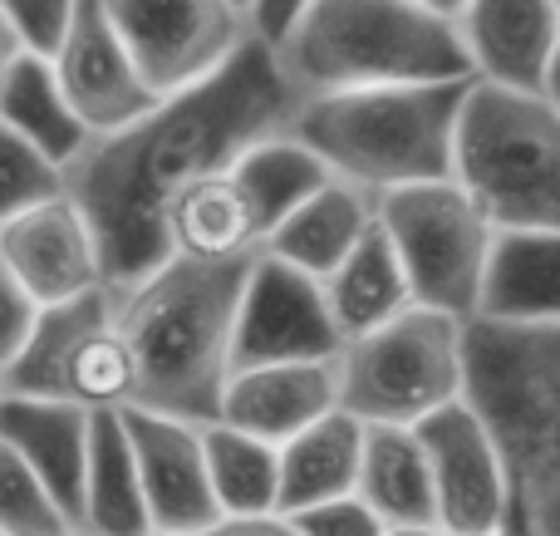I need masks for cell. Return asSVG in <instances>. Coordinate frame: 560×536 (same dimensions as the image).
I'll return each mask as SVG.
<instances>
[{
    "label": "cell",
    "mask_w": 560,
    "mask_h": 536,
    "mask_svg": "<svg viewBox=\"0 0 560 536\" xmlns=\"http://www.w3.org/2000/svg\"><path fill=\"white\" fill-rule=\"evenodd\" d=\"M104 10L158 98L207 79L252 35L236 0H104Z\"/></svg>",
    "instance_id": "obj_9"
},
{
    "label": "cell",
    "mask_w": 560,
    "mask_h": 536,
    "mask_svg": "<svg viewBox=\"0 0 560 536\" xmlns=\"http://www.w3.org/2000/svg\"><path fill=\"white\" fill-rule=\"evenodd\" d=\"M15 55H20V39L10 35V25H5V20H0V74H5V65H10V59H15Z\"/></svg>",
    "instance_id": "obj_37"
},
{
    "label": "cell",
    "mask_w": 560,
    "mask_h": 536,
    "mask_svg": "<svg viewBox=\"0 0 560 536\" xmlns=\"http://www.w3.org/2000/svg\"><path fill=\"white\" fill-rule=\"evenodd\" d=\"M79 532L84 536H148V508L138 488V463L118 409L89 413V458L84 498H79Z\"/></svg>",
    "instance_id": "obj_22"
},
{
    "label": "cell",
    "mask_w": 560,
    "mask_h": 536,
    "mask_svg": "<svg viewBox=\"0 0 560 536\" xmlns=\"http://www.w3.org/2000/svg\"><path fill=\"white\" fill-rule=\"evenodd\" d=\"M359 453H364V423L345 409H329L319 419H310L305 429H295L285 443H276L280 458L276 512L290 517V512L310 508V502L354 492Z\"/></svg>",
    "instance_id": "obj_20"
},
{
    "label": "cell",
    "mask_w": 560,
    "mask_h": 536,
    "mask_svg": "<svg viewBox=\"0 0 560 536\" xmlns=\"http://www.w3.org/2000/svg\"><path fill=\"white\" fill-rule=\"evenodd\" d=\"M0 266L35 295V305H55L104 286L94 232L65 193L0 222Z\"/></svg>",
    "instance_id": "obj_14"
},
{
    "label": "cell",
    "mask_w": 560,
    "mask_h": 536,
    "mask_svg": "<svg viewBox=\"0 0 560 536\" xmlns=\"http://www.w3.org/2000/svg\"><path fill=\"white\" fill-rule=\"evenodd\" d=\"M35 315H39L35 295H30L25 286H20L15 276L5 271V266H0V370H5V364L15 360V350L25 345Z\"/></svg>",
    "instance_id": "obj_32"
},
{
    "label": "cell",
    "mask_w": 560,
    "mask_h": 536,
    "mask_svg": "<svg viewBox=\"0 0 560 536\" xmlns=\"http://www.w3.org/2000/svg\"><path fill=\"white\" fill-rule=\"evenodd\" d=\"M271 49L300 94L472 74L457 25L418 0H310Z\"/></svg>",
    "instance_id": "obj_5"
},
{
    "label": "cell",
    "mask_w": 560,
    "mask_h": 536,
    "mask_svg": "<svg viewBox=\"0 0 560 536\" xmlns=\"http://www.w3.org/2000/svg\"><path fill=\"white\" fill-rule=\"evenodd\" d=\"M0 532L5 536H55L69 532V517L25 458L0 439Z\"/></svg>",
    "instance_id": "obj_28"
},
{
    "label": "cell",
    "mask_w": 560,
    "mask_h": 536,
    "mask_svg": "<svg viewBox=\"0 0 560 536\" xmlns=\"http://www.w3.org/2000/svg\"><path fill=\"white\" fill-rule=\"evenodd\" d=\"M232 173H236L242 193L252 197V207H256L261 242H266V232H271L280 217L300 202V197H310L319 183L335 177L305 143H300V138H290V133H271V138H261V143H252L232 163Z\"/></svg>",
    "instance_id": "obj_27"
},
{
    "label": "cell",
    "mask_w": 560,
    "mask_h": 536,
    "mask_svg": "<svg viewBox=\"0 0 560 536\" xmlns=\"http://www.w3.org/2000/svg\"><path fill=\"white\" fill-rule=\"evenodd\" d=\"M49 69L59 79V94L69 98V108L79 114V124L89 133H108V128L128 124V118L158 104V94L143 84L133 55H128V45L118 39L104 0H74L65 35L49 49Z\"/></svg>",
    "instance_id": "obj_12"
},
{
    "label": "cell",
    "mask_w": 560,
    "mask_h": 536,
    "mask_svg": "<svg viewBox=\"0 0 560 536\" xmlns=\"http://www.w3.org/2000/svg\"><path fill=\"white\" fill-rule=\"evenodd\" d=\"M305 5H310V0H246V25H252L256 39L276 45V39L295 25V15Z\"/></svg>",
    "instance_id": "obj_34"
},
{
    "label": "cell",
    "mask_w": 560,
    "mask_h": 536,
    "mask_svg": "<svg viewBox=\"0 0 560 536\" xmlns=\"http://www.w3.org/2000/svg\"><path fill=\"white\" fill-rule=\"evenodd\" d=\"M0 124L15 128L20 138H30V143L55 158L59 167H65L89 138V128L79 124L69 98L59 94L49 55H30V49H20L5 65V74H0Z\"/></svg>",
    "instance_id": "obj_25"
},
{
    "label": "cell",
    "mask_w": 560,
    "mask_h": 536,
    "mask_svg": "<svg viewBox=\"0 0 560 536\" xmlns=\"http://www.w3.org/2000/svg\"><path fill=\"white\" fill-rule=\"evenodd\" d=\"M384 536H447L438 522H398V527H384Z\"/></svg>",
    "instance_id": "obj_36"
},
{
    "label": "cell",
    "mask_w": 560,
    "mask_h": 536,
    "mask_svg": "<svg viewBox=\"0 0 560 536\" xmlns=\"http://www.w3.org/2000/svg\"><path fill=\"white\" fill-rule=\"evenodd\" d=\"M369 222H374V197H369L364 187L345 183V177H329V183H319L310 197H300L271 232H266L261 252L300 266L305 276L319 281V276L335 271L339 256L364 236Z\"/></svg>",
    "instance_id": "obj_19"
},
{
    "label": "cell",
    "mask_w": 560,
    "mask_h": 536,
    "mask_svg": "<svg viewBox=\"0 0 560 536\" xmlns=\"http://www.w3.org/2000/svg\"><path fill=\"white\" fill-rule=\"evenodd\" d=\"M472 321L560 325V226H497Z\"/></svg>",
    "instance_id": "obj_17"
},
{
    "label": "cell",
    "mask_w": 560,
    "mask_h": 536,
    "mask_svg": "<svg viewBox=\"0 0 560 536\" xmlns=\"http://www.w3.org/2000/svg\"><path fill=\"white\" fill-rule=\"evenodd\" d=\"M556 5H560V0H556Z\"/></svg>",
    "instance_id": "obj_43"
},
{
    "label": "cell",
    "mask_w": 560,
    "mask_h": 536,
    "mask_svg": "<svg viewBox=\"0 0 560 536\" xmlns=\"http://www.w3.org/2000/svg\"><path fill=\"white\" fill-rule=\"evenodd\" d=\"M148 536H295V527L280 512H261V517H217L192 532H148Z\"/></svg>",
    "instance_id": "obj_33"
},
{
    "label": "cell",
    "mask_w": 560,
    "mask_h": 536,
    "mask_svg": "<svg viewBox=\"0 0 560 536\" xmlns=\"http://www.w3.org/2000/svg\"><path fill=\"white\" fill-rule=\"evenodd\" d=\"M55 536H84V532H79V527H69V532H55Z\"/></svg>",
    "instance_id": "obj_40"
},
{
    "label": "cell",
    "mask_w": 560,
    "mask_h": 536,
    "mask_svg": "<svg viewBox=\"0 0 560 536\" xmlns=\"http://www.w3.org/2000/svg\"><path fill=\"white\" fill-rule=\"evenodd\" d=\"M290 527H295V536H384L378 512L359 492H339V498L290 512Z\"/></svg>",
    "instance_id": "obj_30"
},
{
    "label": "cell",
    "mask_w": 560,
    "mask_h": 536,
    "mask_svg": "<svg viewBox=\"0 0 560 536\" xmlns=\"http://www.w3.org/2000/svg\"><path fill=\"white\" fill-rule=\"evenodd\" d=\"M467 399L502 448V527L560 536V325L467 321Z\"/></svg>",
    "instance_id": "obj_3"
},
{
    "label": "cell",
    "mask_w": 560,
    "mask_h": 536,
    "mask_svg": "<svg viewBox=\"0 0 560 536\" xmlns=\"http://www.w3.org/2000/svg\"><path fill=\"white\" fill-rule=\"evenodd\" d=\"M541 94L560 104V30H556V45H551V59H546V79H541Z\"/></svg>",
    "instance_id": "obj_35"
},
{
    "label": "cell",
    "mask_w": 560,
    "mask_h": 536,
    "mask_svg": "<svg viewBox=\"0 0 560 536\" xmlns=\"http://www.w3.org/2000/svg\"><path fill=\"white\" fill-rule=\"evenodd\" d=\"M453 177L492 226H560V104L541 89L472 79L453 133Z\"/></svg>",
    "instance_id": "obj_6"
},
{
    "label": "cell",
    "mask_w": 560,
    "mask_h": 536,
    "mask_svg": "<svg viewBox=\"0 0 560 536\" xmlns=\"http://www.w3.org/2000/svg\"><path fill=\"white\" fill-rule=\"evenodd\" d=\"M69 10H74V0H0V20H5L10 35L30 55H49L59 45V35L69 25Z\"/></svg>",
    "instance_id": "obj_31"
},
{
    "label": "cell",
    "mask_w": 560,
    "mask_h": 536,
    "mask_svg": "<svg viewBox=\"0 0 560 536\" xmlns=\"http://www.w3.org/2000/svg\"><path fill=\"white\" fill-rule=\"evenodd\" d=\"M118 419H124L128 448H133V463H138L148 527L192 532V527H207V522L222 517L217 498H212V478H207L202 423L138 409V404H124Z\"/></svg>",
    "instance_id": "obj_13"
},
{
    "label": "cell",
    "mask_w": 560,
    "mask_h": 536,
    "mask_svg": "<svg viewBox=\"0 0 560 536\" xmlns=\"http://www.w3.org/2000/svg\"><path fill=\"white\" fill-rule=\"evenodd\" d=\"M236 5H242V10H246V0H236Z\"/></svg>",
    "instance_id": "obj_41"
},
{
    "label": "cell",
    "mask_w": 560,
    "mask_h": 536,
    "mask_svg": "<svg viewBox=\"0 0 560 536\" xmlns=\"http://www.w3.org/2000/svg\"><path fill=\"white\" fill-rule=\"evenodd\" d=\"M339 409L359 423H404L467 394V321L433 305H404L335 354Z\"/></svg>",
    "instance_id": "obj_7"
},
{
    "label": "cell",
    "mask_w": 560,
    "mask_h": 536,
    "mask_svg": "<svg viewBox=\"0 0 560 536\" xmlns=\"http://www.w3.org/2000/svg\"><path fill=\"white\" fill-rule=\"evenodd\" d=\"M418 5H428L433 15H443V20H453L457 10H463V0H418Z\"/></svg>",
    "instance_id": "obj_38"
},
{
    "label": "cell",
    "mask_w": 560,
    "mask_h": 536,
    "mask_svg": "<svg viewBox=\"0 0 560 536\" xmlns=\"http://www.w3.org/2000/svg\"><path fill=\"white\" fill-rule=\"evenodd\" d=\"M339 345L345 335L335 330V315L315 276L271 252H256L242 281V301H236L232 370L271 360H329L339 354Z\"/></svg>",
    "instance_id": "obj_11"
},
{
    "label": "cell",
    "mask_w": 560,
    "mask_h": 536,
    "mask_svg": "<svg viewBox=\"0 0 560 536\" xmlns=\"http://www.w3.org/2000/svg\"><path fill=\"white\" fill-rule=\"evenodd\" d=\"M319 291H325V305L335 315V330L345 340L384 325L388 315H398L404 305H413V291H408V276L398 266V252L388 246L384 226L369 222L364 236L339 256V266L329 276H319Z\"/></svg>",
    "instance_id": "obj_23"
},
{
    "label": "cell",
    "mask_w": 560,
    "mask_h": 536,
    "mask_svg": "<svg viewBox=\"0 0 560 536\" xmlns=\"http://www.w3.org/2000/svg\"><path fill=\"white\" fill-rule=\"evenodd\" d=\"M339 409V374L335 354L329 360H271V364H242L226 374L217 419L246 429L266 443H285L310 419Z\"/></svg>",
    "instance_id": "obj_15"
},
{
    "label": "cell",
    "mask_w": 560,
    "mask_h": 536,
    "mask_svg": "<svg viewBox=\"0 0 560 536\" xmlns=\"http://www.w3.org/2000/svg\"><path fill=\"white\" fill-rule=\"evenodd\" d=\"M354 492L378 512L384 527H398V522H438L423 443L404 423H364V453H359Z\"/></svg>",
    "instance_id": "obj_24"
},
{
    "label": "cell",
    "mask_w": 560,
    "mask_h": 536,
    "mask_svg": "<svg viewBox=\"0 0 560 536\" xmlns=\"http://www.w3.org/2000/svg\"><path fill=\"white\" fill-rule=\"evenodd\" d=\"M467 89L472 74L300 94L285 133L300 138L335 177L378 197L404 183L453 177V133Z\"/></svg>",
    "instance_id": "obj_4"
},
{
    "label": "cell",
    "mask_w": 560,
    "mask_h": 536,
    "mask_svg": "<svg viewBox=\"0 0 560 536\" xmlns=\"http://www.w3.org/2000/svg\"><path fill=\"white\" fill-rule=\"evenodd\" d=\"M0 536H5V532H0Z\"/></svg>",
    "instance_id": "obj_42"
},
{
    "label": "cell",
    "mask_w": 560,
    "mask_h": 536,
    "mask_svg": "<svg viewBox=\"0 0 560 536\" xmlns=\"http://www.w3.org/2000/svg\"><path fill=\"white\" fill-rule=\"evenodd\" d=\"M433 478V517L447 536L492 532L506 517V468L477 404L453 399L413 423Z\"/></svg>",
    "instance_id": "obj_10"
},
{
    "label": "cell",
    "mask_w": 560,
    "mask_h": 536,
    "mask_svg": "<svg viewBox=\"0 0 560 536\" xmlns=\"http://www.w3.org/2000/svg\"><path fill=\"white\" fill-rule=\"evenodd\" d=\"M59 193H65V167L39 153L30 138H20L15 128L0 124V222Z\"/></svg>",
    "instance_id": "obj_29"
},
{
    "label": "cell",
    "mask_w": 560,
    "mask_h": 536,
    "mask_svg": "<svg viewBox=\"0 0 560 536\" xmlns=\"http://www.w3.org/2000/svg\"><path fill=\"white\" fill-rule=\"evenodd\" d=\"M453 25L472 59V79L541 89L560 30V5L556 0H463Z\"/></svg>",
    "instance_id": "obj_16"
},
{
    "label": "cell",
    "mask_w": 560,
    "mask_h": 536,
    "mask_svg": "<svg viewBox=\"0 0 560 536\" xmlns=\"http://www.w3.org/2000/svg\"><path fill=\"white\" fill-rule=\"evenodd\" d=\"M300 89L266 39L246 35L207 79L163 94L138 118L89 133L65 163V197L94 232L98 281L108 295L133 291L173 256L167 207L187 183L222 173L252 143L285 133Z\"/></svg>",
    "instance_id": "obj_1"
},
{
    "label": "cell",
    "mask_w": 560,
    "mask_h": 536,
    "mask_svg": "<svg viewBox=\"0 0 560 536\" xmlns=\"http://www.w3.org/2000/svg\"><path fill=\"white\" fill-rule=\"evenodd\" d=\"M374 222L398 252L413 301L472 321L497 226L463 193V183L428 177V183L388 187L374 197Z\"/></svg>",
    "instance_id": "obj_8"
},
{
    "label": "cell",
    "mask_w": 560,
    "mask_h": 536,
    "mask_svg": "<svg viewBox=\"0 0 560 536\" xmlns=\"http://www.w3.org/2000/svg\"><path fill=\"white\" fill-rule=\"evenodd\" d=\"M202 448H207V478H212V498L222 517L276 512V492H280L276 443L212 419L202 423Z\"/></svg>",
    "instance_id": "obj_26"
},
{
    "label": "cell",
    "mask_w": 560,
    "mask_h": 536,
    "mask_svg": "<svg viewBox=\"0 0 560 536\" xmlns=\"http://www.w3.org/2000/svg\"><path fill=\"white\" fill-rule=\"evenodd\" d=\"M467 536H512L506 527H492V532H467Z\"/></svg>",
    "instance_id": "obj_39"
},
{
    "label": "cell",
    "mask_w": 560,
    "mask_h": 536,
    "mask_svg": "<svg viewBox=\"0 0 560 536\" xmlns=\"http://www.w3.org/2000/svg\"><path fill=\"white\" fill-rule=\"evenodd\" d=\"M89 413L69 399H35V394H0V439L35 468L49 488L69 527H79L84 498V458H89Z\"/></svg>",
    "instance_id": "obj_18"
},
{
    "label": "cell",
    "mask_w": 560,
    "mask_h": 536,
    "mask_svg": "<svg viewBox=\"0 0 560 536\" xmlns=\"http://www.w3.org/2000/svg\"><path fill=\"white\" fill-rule=\"evenodd\" d=\"M256 252L226 261L167 256L133 291L114 295V325L133 354V404L212 423L232 374V325Z\"/></svg>",
    "instance_id": "obj_2"
},
{
    "label": "cell",
    "mask_w": 560,
    "mask_h": 536,
    "mask_svg": "<svg viewBox=\"0 0 560 536\" xmlns=\"http://www.w3.org/2000/svg\"><path fill=\"white\" fill-rule=\"evenodd\" d=\"M167 246H173V256H197V261H226V256L261 252V222H256V207L242 193L232 167L197 177L173 197Z\"/></svg>",
    "instance_id": "obj_21"
}]
</instances>
